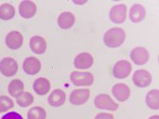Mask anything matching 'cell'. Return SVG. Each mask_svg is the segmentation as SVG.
<instances>
[{
	"label": "cell",
	"instance_id": "obj_19",
	"mask_svg": "<svg viewBox=\"0 0 159 119\" xmlns=\"http://www.w3.org/2000/svg\"><path fill=\"white\" fill-rule=\"evenodd\" d=\"M75 22L74 14L70 12H64L58 17V25L63 30L70 29Z\"/></svg>",
	"mask_w": 159,
	"mask_h": 119
},
{
	"label": "cell",
	"instance_id": "obj_9",
	"mask_svg": "<svg viewBox=\"0 0 159 119\" xmlns=\"http://www.w3.org/2000/svg\"><path fill=\"white\" fill-rule=\"evenodd\" d=\"M132 61L137 66H143L149 60V52L144 47H136L130 54Z\"/></svg>",
	"mask_w": 159,
	"mask_h": 119
},
{
	"label": "cell",
	"instance_id": "obj_7",
	"mask_svg": "<svg viewBox=\"0 0 159 119\" xmlns=\"http://www.w3.org/2000/svg\"><path fill=\"white\" fill-rule=\"evenodd\" d=\"M126 6L125 4H117L111 8L109 17L111 22L115 24H122L126 19Z\"/></svg>",
	"mask_w": 159,
	"mask_h": 119
},
{
	"label": "cell",
	"instance_id": "obj_5",
	"mask_svg": "<svg viewBox=\"0 0 159 119\" xmlns=\"http://www.w3.org/2000/svg\"><path fill=\"white\" fill-rule=\"evenodd\" d=\"M132 80L135 86H137V87L145 88L151 84L152 76L146 70H138L134 72Z\"/></svg>",
	"mask_w": 159,
	"mask_h": 119
},
{
	"label": "cell",
	"instance_id": "obj_8",
	"mask_svg": "<svg viewBox=\"0 0 159 119\" xmlns=\"http://www.w3.org/2000/svg\"><path fill=\"white\" fill-rule=\"evenodd\" d=\"M90 97V91L88 89H76L70 95V103L72 105L80 106L85 104Z\"/></svg>",
	"mask_w": 159,
	"mask_h": 119
},
{
	"label": "cell",
	"instance_id": "obj_14",
	"mask_svg": "<svg viewBox=\"0 0 159 119\" xmlns=\"http://www.w3.org/2000/svg\"><path fill=\"white\" fill-rule=\"evenodd\" d=\"M111 91H112L113 96L116 97V99L121 103H123L128 99L130 94H131L130 88L123 83L116 84L112 87Z\"/></svg>",
	"mask_w": 159,
	"mask_h": 119
},
{
	"label": "cell",
	"instance_id": "obj_4",
	"mask_svg": "<svg viewBox=\"0 0 159 119\" xmlns=\"http://www.w3.org/2000/svg\"><path fill=\"white\" fill-rule=\"evenodd\" d=\"M18 71V63L11 57H5L0 61V72L7 77L13 76Z\"/></svg>",
	"mask_w": 159,
	"mask_h": 119
},
{
	"label": "cell",
	"instance_id": "obj_10",
	"mask_svg": "<svg viewBox=\"0 0 159 119\" xmlns=\"http://www.w3.org/2000/svg\"><path fill=\"white\" fill-rule=\"evenodd\" d=\"M23 69L28 75H36L41 69V63L36 57H28L25 60L23 64Z\"/></svg>",
	"mask_w": 159,
	"mask_h": 119
},
{
	"label": "cell",
	"instance_id": "obj_17",
	"mask_svg": "<svg viewBox=\"0 0 159 119\" xmlns=\"http://www.w3.org/2000/svg\"><path fill=\"white\" fill-rule=\"evenodd\" d=\"M146 17V9L141 4H134L130 8L129 18L133 23H139L144 20Z\"/></svg>",
	"mask_w": 159,
	"mask_h": 119
},
{
	"label": "cell",
	"instance_id": "obj_1",
	"mask_svg": "<svg viewBox=\"0 0 159 119\" xmlns=\"http://www.w3.org/2000/svg\"><path fill=\"white\" fill-rule=\"evenodd\" d=\"M126 39V33L121 28H112L104 34L105 44L107 47L117 48L123 44Z\"/></svg>",
	"mask_w": 159,
	"mask_h": 119
},
{
	"label": "cell",
	"instance_id": "obj_16",
	"mask_svg": "<svg viewBox=\"0 0 159 119\" xmlns=\"http://www.w3.org/2000/svg\"><path fill=\"white\" fill-rule=\"evenodd\" d=\"M66 95L61 89H55L50 93L48 97V103L50 106L58 108L61 107L66 102Z\"/></svg>",
	"mask_w": 159,
	"mask_h": 119
},
{
	"label": "cell",
	"instance_id": "obj_20",
	"mask_svg": "<svg viewBox=\"0 0 159 119\" xmlns=\"http://www.w3.org/2000/svg\"><path fill=\"white\" fill-rule=\"evenodd\" d=\"M146 103L148 107L157 110L159 108V91L158 90H152L146 96Z\"/></svg>",
	"mask_w": 159,
	"mask_h": 119
},
{
	"label": "cell",
	"instance_id": "obj_27",
	"mask_svg": "<svg viewBox=\"0 0 159 119\" xmlns=\"http://www.w3.org/2000/svg\"><path fill=\"white\" fill-rule=\"evenodd\" d=\"M95 119H114V117H113L112 114L102 112V113L97 114Z\"/></svg>",
	"mask_w": 159,
	"mask_h": 119
},
{
	"label": "cell",
	"instance_id": "obj_24",
	"mask_svg": "<svg viewBox=\"0 0 159 119\" xmlns=\"http://www.w3.org/2000/svg\"><path fill=\"white\" fill-rule=\"evenodd\" d=\"M28 119H46V111L40 107H34L28 112Z\"/></svg>",
	"mask_w": 159,
	"mask_h": 119
},
{
	"label": "cell",
	"instance_id": "obj_6",
	"mask_svg": "<svg viewBox=\"0 0 159 119\" xmlns=\"http://www.w3.org/2000/svg\"><path fill=\"white\" fill-rule=\"evenodd\" d=\"M132 71V65L127 61H117L113 67V75L117 79H124L130 75Z\"/></svg>",
	"mask_w": 159,
	"mask_h": 119
},
{
	"label": "cell",
	"instance_id": "obj_21",
	"mask_svg": "<svg viewBox=\"0 0 159 119\" xmlns=\"http://www.w3.org/2000/svg\"><path fill=\"white\" fill-rule=\"evenodd\" d=\"M25 89V85L22 81L19 79L13 80L8 85V93L13 97H16L21 92H23Z\"/></svg>",
	"mask_w": 159,
	"mask_h": 119
},
{
	"label": "cell",
	"instance_id": "obj_23",
	"mask_svg": "<svg viewBox=\"0 0 159 119\" xmlns=\"http://www.w3.org/2000/svg\"><path fill=\"white\" fill-rule=\"evenodd\" d=\"M17 103L20 107L25 108L29 107L34 103V96L30 92H21L19 96L16 97Z\"/></svg>",
	"mask_w": 159,
	"mask_h": 119
},
{
	"label": "cell",
	"instance_id": "obj_28",
	"mask_svg": "<svg viewBox=\"0 0 159 119\" xmlns=\"http://www.w3.org/2000/svg\"><path fill=\"white\" fill-rule=\"evenodd\" d=\"M148 119H159V116L158 115H155V116H152L151 117H149Z\"/></svg>",
	"mask_w": 159,
	"mask_h": 119
},
{
	"label": "cell",
	"instance_id": "obj_15",
	"mask_svg": "<svg viewBox=\"0 0 159 119\" xmlns=\"http://www.w3.org/2000/svg\"><path fill=\"white\" fill-rule=\"evenodd\" d=\"M30 45L31 50L34 53L38 54V55L44 54L46 51V41L41 36L36 35L32 37L30 39Z\"/></svg>",
	"mask_w": 159,
	"mask_h": 119
},
{
	"label": "cell",
	"instance_id": "obj_2",
	"mask_svg": "<svg viewBox=\"0 0 159 119\" xmlns=\"http://www.w3.org/2000/svg\"><path fill=\"white\" fill-rule=\"evenodd\" d=\"M70 78L72 83L76 86H91L94 82V76L90 72L73 71Z\"/></svg>",
	"mask_w": 159,
	"mask_h": 119
},
{
	"label": "cell",
	"instance_id": "obj_12",
	"mask_svg": "<svg viewBox=\"0 0 159 119\" xmlns=\"http://www.w3.org/2000/svg\"><path fill=\"white\" fill-rule=\"evenodd\" d=\"M94 63V59L91 54L87 52H83L79 54L74 61L75 67L80 70H85L92 66Z\"/></svg>",
	"mask_w": 159,
	"mask_h": 119
},
{
	"label": "cell",
	"instance_id": "obj_13",
	"mask_svg": "<svg viewBox=\"0 0 159 119\" xmlns=\"http://www.w3.org/2000/svg\"><path fill=\"white\" fill-rule=\"evenodd\" d=\"M19 14L25 18V19H30L32 17L35 15L37 8H36L35 3L32 1L25 0L22 1L19 4Z\"/></svg>",
	"mask_w": 159,
	"mask_h": 119
},
{
	"label": "cell",
	"instance_id": "obj_3",
	"mask_svg": "<svg viewBox=\"0 0 159 119\" xmlns=\"http://www.w3.org/2000/svg\"><path fill=\"white\" fill-rule=\"evenodd\" d=\"M94 103L98 109H103L108 111H116L119 108L117 103H116L112 98L107 94L98 95L95 98Z\"/></svg>",
	"mask_w": 159,
	"mask_h": 119
},
{
	"label": "cell",
	"instance_id": "obj_11",
	"mask_svg": "<svg viewBox=\"0 0 159 119\" xmlns=\"http://www.w3.org/2000/svg\"><path fill=\"white\" fill-rule=\"evenodd\" d=\"M24 38L22 34L19 31H11L6 36L5 43L9 49L11 50H18L22 46Z\"/></svg>",
	"mask_w": 159,
	"mask_h": 119
},
{
	"label": "cell",
	"instance_id": "obj_26",
	"mask_svg": "<svg viewBox=\"0 0 159 119\" xmlns=\"http://www.w3.org/2000/svg\"><path fill=\"white\" fill-rule=\"evenodd\" d=\"M1 119H24V117L17 112H10L3 115Z\"/></svg>",
	"mask_w": 159,
	"mask_h": 119
},
{
	"label": "cell",
	"instance_id": "obj_29",
	"mask_svg": "<svg viewBox=\"0 0 159 119\" xmlns=\"http://www.w3.org/2000/svg\"><path fill=\"white\" fill-rule=\"evenodd\" d=\"M75 3H79V4H82V3H86V1H83V2H77V1H75Z\"/></svg>",
	"mask_w": 159,
	"mask_h": 119
},
{
	"label": "cell",
	"instance_id": "obj_25",
	"mask_svg": "<svg viewBox=\"0 0 159 119\" xmlns=\"http://www.w3.org/2000/svg\"><path fill=\"white\" fill-rule=\"evenodd\" d=\"M14 102L11 98L6 97V96H1L0 97V113L5 112L9 109L14 108Z\"/></svg>",
	"mask_w": 159,
	"mask_h": 119
},
{
	"label": "cell",
	"instance_id": "obj_22",
	"mask_svg": "<svg viewBox=\"0 0 159 119\" xmlns=\"http://www.w3.org/2000/svg\"><path fill=\"white\" fill-rule=\"evenodd\" d=\"M15 15V9L14 6L9 3H3L0 6V19L8 20L13 19Z\"/></svg>",
	"mask_w": 159,
	"mask_h": 119
},
{
	"label": "cell",
	"instance_id": "obj_18",
	"mask_svg": "<svg viewBox=\"0 0 159 119\" xmlns=\"http://www.w3.org/2000/svg\"><path fill=\"white\" fill-rule=\"evenodd\" d=\"M33 89L35 93L39 96H44L47 94L50 89V82L46 78L39 77L34 80L33 85Z\"/></svg>",
	"mask_w": 159,
	"mask_h": 119
}]
</instances>
